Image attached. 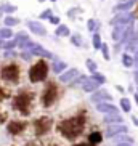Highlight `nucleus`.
<instances>
[{"mask_svg":"<svg viewBox=\"0 0 138 146\" xmlns=\"http://www.w3.org/2000/svg\"><path fill=\"white\" fill-rule=\"evenodd\" d=\"M56 129L63 135V138H66L69 141H74V140H77L84 133V129H85V116L77 114V116H72V117H69V119L61 120L60 124L56 125Z\"/></svg>","mask_w":138,"mask_h":146,"instance_id":"obj_1","label":"nucleus"},{"mask_svg":"<svg viewBox=\"0 0 138 146\" xmlns=\"http://www.w3.org/2000/svg\"><path fill=\"white\" fill-rule=\"evenodd\" d=\"M48 76V64L45 60H39L32 68L29 69V80L32 84H39L43 82Z\"/></svg>","mask_w":138,"mask_h":146,"instance_id":"obj_2","label":"nucleus"},{"mask_svg":"<svg viewBox=\"0 0 138 146\" xmlns=\"http://www.w3.org/2000/svg\"><path fill=\"white\" fill-rule=\"evenodd\" d=\"M31 103H32V93H31V92L23 90V92H19V93L15 96V100H13V108H15V109H18L21 114L27 116V114H29V106H31Z\"/></svg>","mask_w":138,"mask_h":146,"instance_id":"obj_3","label":"nucleus"},{"mask_svg":"<svg viewBox=\"0 0 138 146\" xmlns=\"http://www.w3.org/2000/svg\"><path fill=\"white\" fill-rule=\"evenodd\" d=\"M56 98H58V87L53 82H48L47 87H45V90H43V93H42V106L50 108L56 101Z\"/></svg>","mask_w":138,"mask_h":146,"instance_id":"obj_4","label":"nucleus"},{"mask_svg":"<svg viewBox=\"0 0 138 146\" xmlns=\"http://www.w3.org/2000/svg\"><path fill=\"white\" fill-rule=\"evenodd\" d=\"M53 125V120L50 117L43 116V117H39V119L34 120V132H35V137H43L50 132Z\"/></svg>","mask_w":138,"mask_h":146,"instance_id":"obj_5","label":"nucleus"},{"mask_svg":"<svg viewBox=\"0 0 138 146\" xmlns=\"http://www.w3.org/2000/svg\"><path fill=\"white\" fill-rule=\"evenodd\" d=\"M0 77L7 82H11V84H16L19 80V68L16 64H7L2 68L0 71Z\"/></svg>","mask_w":138,"mask_h":146,"instance_id":"obj_6","label":"nucleus"},{"mask_svg":"<svg viewBox=\"0 0 138 146\" xmlns=\"http://www.w3.org/2000/svg\"><path fill=\"white\" fill-rule=\"evenodd\" d=\"M135 23V16L130 11H124V13H116V16L111 19V26H129Z\"/></svg>","mask_w":138,"mask_h":146,"instance_id":"obj_7","label":"nucleus"},{"mask_svg":"<svg viewBox=\"0 0 138 146\" xmlns=\"http://www.w3.org/2000/svg\"><path fill=\"white\" fill-rule=\"evenodd\" d=\"M127 132H129V127L125 124H114V125H108V129L104 130V137L114 138L117 135H125Z\"/></svg>","mask_w":138,"mask_h":146,"instance_id":"obj_8","label":"nucleus"},{"mask_svg":"<svg viewBox=\"0 0 138 146\" xmlns=\"http://www.w3.org/2000/svg\"><path fill=\"white\" fill-rule=\"evenodd\" d=\"M90 101L93 104H100V103H111L112 101V95L108 90H96L95 93L90 95Z\"/></svg>","mask_w":138,"mask_h":146,"instance_id":"obj_9","label":"nucleus"},{"mask_svg":"<svg viewBox=\"0 0 138 146\" xmlns=\"http://www.w3.org/2000/svg\"><path fill=\"white\" fill-rule=\"evenodd\" d=\"M27 127V122L24 120H11L8 125H7V130H8L10 135H19L26 130Z\"/></svg>","mask_w":138,"mask_h":146,"instance_id":"obj_10","label":"nucleus"},{"mask_svg":"<svg viewBox=\"0 0 138 146\" xmlns=\"http://www.w3.org/2000/svg\"><path fill=\"white\" fill-rule=\"evenodd\" d=\"M79 76H80V74H79V69L71 68L69 71H64L63 74H60V82H63V84H71V82L76 80Z\"/></svg>","mask_w":138,"mask_h":146,"instance_id":"obj_11","label":"nucleus"},{"mask_svg":"<svg viewBox=\"0 0 138 146\" xmlns=\"http://www.w3.org/2000/svg\"><path fill=\"white\" fill-rule=\"evenodd\" d=\"M29 55H39V56H43V58H47V60H53L52 52L45 50L43 47H40L39 43H34V45H32V48L29 50Z\"/></svg>","mask_w":138,"mask_h":146,"instance_id":"obj_12","label":"nucleus"},{"mask_svg":"<svg viewBox=\"0 0 138 146\" xmlns=\"http://www.w3.org/2000/svg\"><path fill=\"white\" fill-rule=\"evenodd\" d=\"M96 111L103 112L104 116H108V114H119V109H117L114 104H111V103H100V104H96Z\"/></svg>","mask_w":138,"mask_h":146,"instance_id":"obj_13","label":"nucleus"},{"mask_svg":"<svg viewBox=\"0 0 138 146\" xmlns=\"http://www.w3.org/2000/svg\"><path fill=\"white\" fill-rule=\"evenodd\" d=\"M80 87H82V90L87 92V93H95L96 90H100V85H98V84H96V82H93L92 79H88V77L85 79V82H84Z\"/></svg>","mask_w":138,"mask_h":146,"instance_id":"obj_14","label":"nucleus"},{"mask_svg":"<svg viewBox=\"0 0 138 146\" xmlns=\"http://www.w3.org/2000/svg\"><path fill=\"white\" fill-rule=\"evenodd\" d=\"M27 26H29L31 32H34V34H37V35H45L47 34V29H45L39 21H29Z\"/></svg>","mask_w":138,"mask_h":146,"instance_id":"obj_15","label":"nucleus"},{"mask_svg":"<svg viewBox=\"0 0 138 146\" xmlns=\"http://www.w3.org/2000/svg\"><path fill=\"white\" fill-rule=\"evenodd\" d=\"M103 122L108 125H114V124H124V119H122V116H119V114H108V116L103 117Z\"/></svg>","mask_w":138,"mask_h":146,"instance_id":"obj_16","label":"nucleus"},{"mask_svg":"<svg viewBox=\"0 0 138 146\" xmlns=\"http://www.w3.org/2000/svg\"><path fill=\"white\" fill-rule=\"evenodd\" d=\"M135 3H137V2H121V3H117L116 7L112 8V11H114V13H117V11H121V13L130 11V8H132Z\"/></svg>","mask_w":138,"mask_h":146,"instance_id":"obj_17","label":"nucleus"},{"mask_svg":"<svg viewBox=\"0 0 138 146\" xmlns=\"http://www.w3.org/2000/svg\"><path fill=\"white\" fill-rule=\"evenodd\" d=\"M112 140H114V146L116 145H132V143H133V138L129 137L127 133H125V135H117V137H114Z\"/></svg>","mask_w":138,"mask_h":146,"instance_id":"obj_18","label":"nucleus"},{"mask_svg":"<svg viewBox=\"0 0 138 146\" xmlns=\"http://www.w3.org/2000/svg\"><path fill=\"white\" fill-rule=\"evenodd\" d=\"M101 141H103V133L101 132H92L90 135H88V145L96 146V145H100Z\"/></svg>","mask_w":138,"mask_h":146,"instance_id":"obj_19","label":"nucleus"},{"mask_svg":"<svg viewBox=\"0 0 138 146\" xmlns=\"http://www.w3.org/2000/svg\"><path fill=\"white\" fill-rule=\"evenodd\" d=\"M66 68H68V64H66L64 61H61V60H55V61H53L52 69H53V72H55V74H63Z\"/></svg>","mask_w":138,"mask_h":146,"instance_id":"obj_20","label":"nucleus"},{"mask_svg":"<svg viewBox=\"0 0 138 146\" xmlns=\"http://www.w3.org/2000/svg\"><path fill=\"white\" fill-rule=\"evenodd\" d=\"M125 29H127V26H116L114 29H112V39L116 40V42H119Z\"/></svg>","mask_w":138,"mask_h":146,"instance_id":"obj_21","label":"nucleus"},{"mask_svg":"<svg viewBox=\"0 0 138 146\" xmlns=\"http://www.w3.org/2000/svg\"><path fill=\"white\" fill-rule=\"evenodd\" d=\"M13 37V31L10 27H2L0 29V40H10Z\"/></svg>","mask_w":138,"mask_h":146,"instance_id":"obj_22","label":"nucleus"},{"mask_svg":"<svg viewBox=\"0 0 138 146\" xmlns=\"http://www.w3.org/2000/svg\"><path fill=\"white\" fill-rule=\"evenodd\" d=\"M55 35L56 37H64V35H69V27L64 26V24H60L55 31Z\"/></svg>","mask_w":138,"mask_h":146,"instance_id":"obj_23","label":"nucleus"},{"mask_svg":"<svg viewBox=\"0 0 138 146\" xmlns=\"http://www.w3.org/2000/svg\"><path fill=\"white\" fill-rule=\"evenodd\" d=\"M3 24H5V27H10V29H11V26H18V24H19V19H18V18H13V16H5Z\"/></svg>","mask_w":138,"mask_h":146,"instance_id":"obj_24","label":"nucleus"},{"mask_svg":"<svg viewBox=\"0 0 138 146\" xmlns=\"http://www.w3.org/2000/svg\"><path fill=\"white\" fill-rule=\"evenodd\" d=\"M122 64L125 68H133V58L129 55V53H124L122 55Z\"/></svg>","mask_w":138,"mask_h":146,"instance_id":"obj_25","label":"nucleus"},{"mask_svg":"<svg viewBox=\"0 0 138 146\" xmlns=\"http://www.w3.org/2000/svg\"><path fill=\"white\" fill-rule=\"evenodd\" d=\"M92 80L96 82L98 85H101V84H104V82H106V77H104V76H103L101 72H98V71H96V72L92 74Z\"/></svg>","mask_w":138,"mask_h":146,"instance_id":"obj_26","label":"nucleus"},{"mask_svg":"<svg viewBox=\"0 0 138 146\" xmlns=\"http://www.w3.org/2000/svg\"><path fill=\"white\" fill-rule=\"evenodd\" d=\"M121 109L124 112H130L132 104H130V100L129 98H121Z\"/></svg>","mask_w":138,"mask_h":146,"instance_id":"obj_27","label":"nucleus"},{"mask_svg":"<svg viewBox=\"0 0 138 146\" xmlns=\"http://www.w3.org/2000/svg\"><path fill=\"white\" fill-rule=\"evenodd\" d=\"M101 37H100L98 32H93V35H92V45L95 48H101Z\"/></svg>","mask_w":138,"mask_h":146,"instance_id":"obj_28","label":"nucleus"},{"mask_svg":"<svg viewBox=\"0 0 138 146\" xmlns=\"http://www.w3.org/2000/svg\"><path fill=\"white\" fill-rule=\"evenodd\" d=\"M13 40L16 42V45H19V43L26 42V40H31V39H29V35H27L26 32H18V34H16V39H13Z\"/></svg>","mask_w":138,"mask_h":146,"instance_id":"obj_29","label":"nucleus"},{"mask_svg":"<svg viewBox=\"0 0 138 146\" xmlns=\"http://www.w3.org/2000/svg\"><path fill=\"white\" fill-rule=\"evenodd\" d=\"M87 27H88L90 32H96V29H98V21H95L93 18H90V19L87 21Z\"/></svg>","mask_w":138,"mask_h":146,"instance_id":"obj_30","label":"nucleus"},{"mask_svg":"<svg viewBox=\"0 0 138 146\" xmlns=\"http://www.w3.org/2000/svg\"><path fill=\"white\" fill-rule=\"evenodd\" d=\"M2 47H3L5 52H8V50H13V48L16 47V42H15V40H3Z\"/></svg>","mask_w":138,"mask_h":146,"instance_id":"obj_31","label":"nucleus"},{"mask_svg":"<svg viewBox=\"0 0 138 146\" xmlns=\"http://www.w3.org/2000/svg\"><path fill=\"white\" fill-rule=\"evenodd\" d=\"M71 42L74 43V45H77V47H82L84 45V42H82V37L79 34H74L72 37H71Z\"/></svg>","mask_w":138,"mask_h":146,"instance_id":"obj_32","label":"nucleus"},{"mask_svg":"<svg viewBox=\"0 0 138 146\" xmlns=\"http://www.w3.org/2000/svg\"><path fill=\"white\" fill-rule=\"evenodd\" d=\"M101 52H103V58H104V60L109 61L111 55H109V47L106 45V43H101Z\"/></svg>","mask_w":138,"mask_h":146,"instance_id":"obj_33","label":"nucleus"},{"mask_svg":"<svg viewBox=\"0 0 138 146\" xmlns=\"http://www.w3.org/2000/svg\"><path fill=\"white\" fill-rule=\"evenodd\" d=\"M87 68H88V71H90L92 74L96 72V69H98V66H96V63L93 60H87Z\"/></svg>","mask_w":138,"mask_h":146,"instance_id":"obj_34","label":"nucleus"},{"mask_svg":"<svg viewBox=\"0 0 138 146\" xmlns=\"http://www.w3.org/2000/svg\"><path fill=\"white\" fill-rule=\"evenodd\" d=\"M77 13H82V8H79V7H76V8H71V10H68V16L69 18H76V15Z\"/></svg>","mask_w":138,"mask_h":146,"instance_id":"obj_35","label":"nucleus"},{"mask_svg":"<svg viewBox=\"0 0 138 146\" xmlns=\"http://www.w3.org/2000/svg\"><path fill=\"white\" fill-rule=\"evenodd\" d=\"M2 10H3V13H13L15 10H16V7L8 5V3H3V5H2Z\"/></svg>","mask_w":138,"mask_h":146,"instance_id":"obj_36","label":"nucleus"},{"mask_svg":"<svg viewBox=\"0 0 138 146\" xmlns=\"http://www.w3.org/2000/svg\"><path fill=\"white\" fill-rule=\"evenodd\" d=\"M53 11L52 10H45V11H42V13H40V19H50V18L53 16Z\"/></svg>","mask_w":138,"mask_h":146,"instance_id":"obj_37","label":"nucleus"},{"mask_svg":"<svg viewBox=\"0 0 138 146\" xmlns=\"http://www.w3.org/2000/svg\"><path fill=\"white\" fill-rule=\"evenodd\" d=\"M129 43H138V29H137V31H133V34L130 35Z\"/></svg>","mask_w":138,"mask_h":146,"instance_id":"obj_38","label":"nucleus"},{"mask_svg":"<svg viewBox=\"0 0 138 146\" xmlns=\"http://www.w3.org/2000/svg\"><path fill=\"white\" fill-rule=\"evenodd\" d=\"M26 146H43L42 141H39V140H32V141H27Z\"/></svg>","mask_w":138,"mask_h":146,"instance_id":"obj_39","label":"nucleus"},{"mask_svg":"<svg viewBox=\"0 0 138 146\" xmlns=\"http://www.w3.org/2000/svg\"><path fill=\"white\" fill-rule=\"evenodd\" d=\"M7 96H8V93H7V92H5L2 87H0V101H2V100H5Z\"/></svg>","mask_w":138,"mask_h":146,"instance_id":"obj_40","label":"nucleus"},{"mask_svg":"<svg viewBox=\"0 0 138 146\" xmlns=\"http://www.w3.org/2000/svg\"><path fill=\"white\" fill-rule=\"evenodd\" d=\"M50 23H52V24H60V18H58V16H52V18H50Z\"/></svg>","mask_w":138,"mask_h":146,"instance_id":"obj_41","label":"nucleus"},{"mask_svg":"<svg viewBox=\"0 0 138 146\" xmlns=\"http://www.w3.org/2000/svg\"><path fill=\"white\" fill-rule=\"evenodd\" d=\"M132 122H133V124L138 127V117L137 116H132Z\"/></svg>","mask_w":138,"mask_h":146,"instance_id":"obj_42","label":"nucleus"},{"mask_svg":"<svg viewBox=\"0 0 138 146\" xmlns=\"http://www.w3.org/2000/svg\"><path fill=\"white\" fill-rule=\"evenodd\" d=\"M132 58H138V47L135 48V52H133V56H132Z\"/></svg>","mask_w":138,"mask_h":146,"instance_id":"obj_43","label":"nucleus"},{"mask_svg":"<svg viewBox=\"0 0 138 146\" xmlns=\"http://www.w3.org/2000/svg\"><path fill=\"white\" fill-rule=\"evenodd\" d=\"M74 146H92V145H88V143H77V145H74Z\"/></svg>","mask_w":138,"mask_h":146,"instance_id":"obj_44","label":"nucleus"},{"mask_svg":"<svg viewBox=\"0 0 138 146\" xmlns=\"http://www.w3.org/2000/svg\"><path fill=\"white\" fill-rule=\"evenodd\" d=\"M5 117H7V116H5V114H2V112H0V122H3V120H5Z\"/></svg>","mask_w":138,"mask_h":146,"instance_id":"obj_45","label":"nucleus"},{"mask_svg":"<svg viewBox=\"0 0 138 146\" xmlns=\"http://www.w3.org/2000/svg\"><path fill=\"white\" fill-rule=\"evenodd\" d=\"M135 82H137V85H138V69H137V74H135Z\"/></svg>","mask_w":138,"mask_h":146,"instance_id":"obj_46","label":"nucleus"},{"mask_svg":"<svg viewBox=\"0 0 138 146\" xmlns=\"http://www.w3.org/2000/svg\"><path fill=\"white\" fill-rule=\"evenodd\" d=\"M133 96H135V101H137V104H138V95H137V93H135V95H133Z\"/></svg>","mask_w":138,"mask_h":146,"instance_id":"obj_47","label":"nucleus"},{"mask_svg":"<svg viewBox=\"0 0 138 146\" xmlns=\"http://www.w3.org/2000/svg\"><path fill=\"white\" fill-rule=\"evenodd\" d=\"M2 15H3V10H2V5H0V16H2Z\"/></svg>","mask_w":138,"mask_h":146,"instance_id":"obj_48","label":"nucleus"},{"mask_svg":"<svg viewBox=\"0 0 138 146\" xmlns=\"http://www.w3.org/2000/svg\"><path fill=\"white\" fill-rule=\"evenodd\" d=\"M116 146H133V145H116Z\"/></svg>","mask_w":138,"mask_h":146,"instance_id":"obj_49","label":"nucleus"},{"mask_svg":"<svg viewBox=\"0 0 138 146\" xmlns=\"http://www.w3.org/2000/svg\"><path fill=\"white\" fill-rule=\"evenodd\" d=\"M50 146H58V145H50Z\"/></svg>","mask_w":138,"mask_h":146,"instance_id":"obj_50","label":"nucleus"},{"mask_svg":"<svg viewBox=\"0 0 138 146\" xmlns=\"http://www.w3.org/2000/svg\"><path fill=\"white\" fill-rule=\"evenodd\" d=\"M52 2H56V0H52Z\"/></svg>","mask_w":138,"mask_h":146,"instance_id":"obj_51","label":"nucleus"},{"mask_svg":"<svg viewBox=\"0 0 138 146\" xmlns=\"http://www.w3.org/2000/svg\"><path fill=\"white\" fill-rule=\"evenodd\" d=\"M137 95H138V93H137Z\"/></svg>","mask_w":138,"mask_h":146,"instance_id":"obj_52","label":"nucleus"}]
</instances>
